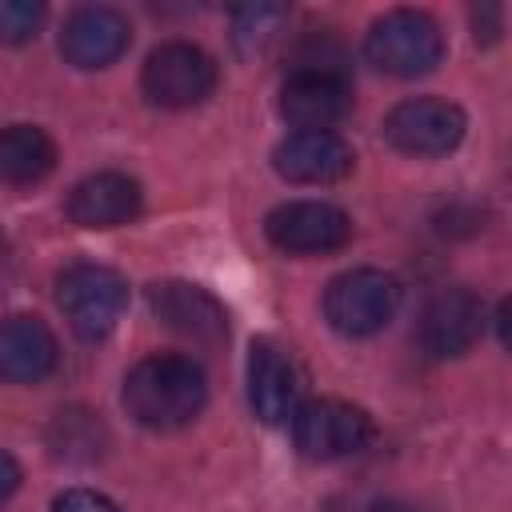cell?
I'll return each instance as SVG.
<instances>
[{"instance_id": "1", "label": "cell", "mask_w": 512, "mask_h": 512, "mask_svg": "<svg viewBox=\"0 0 512 512\" xmlns=\"http://www.w3.org/2000/svg\"><path fill=\"white\" fill-rule=\"evenodd\" d=\"M204 400H208V380L192 356L160 352L140 360L124 376V408L136 424L152 432H172L192 424Z\"/></svg>"}, {"instance_id": "2", "label": "cell", "mask_w": 512, "mask_h": 512, "mask_svg": "<svg viewBox=\"0 0 512 512\" xmlns=\"http://www.w3.org/2000/svg\"><path fill=\"white\" fill-rule=\"evenodd\" d=\"M364 56L380 72L412 80V76H424L440 64L444 32L428 12L396 8V12H384L380 20H372V28L364 36Z\"/></svg>"}, {"instance_id": "3", "label": "cell", "mask_w": 512, "mask_h": 512, "mask_svg": "<svg viewBox=\"0 0 512 512\" xmlns=\"http://www.w3.org/2000/svg\"><path fill=\"white\" fill-rule=\"evenodd\" d=\"M56 300H60V312L68 316V324L80 340H104L128 308V284L116 268L72 264L56 280Z\"/></svg>"}, {"instance_id": "4", "label": "cell", "mask_w": 512, "mask_h": 512, "mask_svg": "<svg viewBox=\"0 0 512 512\" xmlns=\"http://www.w3.org/2000/svg\"><path fill=\"white\" fill-rule=\"evenodd\" d=\"M376 424L360 404L348 400H304L292 412V440L308 460H344L372 444Z\"/></svg>"}, {"instance_id": "5", "label": "cell", "mask_w": 512, "mask_h": 512, "mask_svg": "<svg viewBox=\"0 0 512 512\" xmlns=\"http://www.w3.org/2000/svg\"><path fill=\"white\" fill-rule=\"evenodd\" d=\"M140 88L156 108H196L216 92V60L188 40H168L144 60Z\"/></svg>"}, {"instance_id": "6", "label": "cell", "mask_w": 512, "mask_h": 512, "mask_svg": "<svg viewBox=\"0 0 512 512\" xmlns=\"http://www.w3.org/2000/svg\"><path fill=\"white\" fill-rule=\"evenodd\" d=\"M396 308L400 284L380 268H352L324 292V316L340 336H372L396 316Z\"/></svg>"}, {"instance_id": "7", "label": "cell", "mask_w": 512, "mask_h": 512, "mask_svg": "<svg viewBox=\"0 0 512 512\" xmlns=\"http://www.w3.org/2000/svg\"><path fill=\"white\" fill-rule=\"evenodd\" d=\"M464 128V108L444 96H412L384 116L388 144L408 156H444L464 140Z\"/></svg>"}, {"instance_id": "8", "label": "cell", "mask_w": 512, "mask_h": 512, "mask_svg": "<svg viewBox=\"0 0 512 512\" xmlns=\"http://www.w3.org/2000/svg\"><path fill=\"white\" fill-rule=\"evenodd\" d=\"M264 232L280 252L320 256V252H336L352 240V220L344 208H336L328 200H288L268 212Z\"/></svg>"}, {"instance_id": "9", "label": "cell", "mask_w": 512, "mask_h": 512, "mask_svg": "<svg viewBox=\"0 0 512 512\" xmlns=\"http://www.w3.org/2000/svg\"><path fill=\"white\" fill-rule=\"evenodd\" d=\"M128 40H132V28H128L124 12L104 8V4H88L64 20L60 52L68 64L92 72V68H108L112 60H120L128 52Z\"/></svg>"}, {"instance_id": "10", "label": "cell", "mask_w": 512, "mask_h": 512, "mask_svg": "<svg viewBox=\"0 0 512 512\" xmlns=\"http://www.w3.org/2000/svg\"><path fill=\"white\" fill-rule=\"evenodd\" d=\"M352 104L348 76L340 72H288L280 88V116L296 132H328Z\"/></svg>"}, {"instance_id": "11", "label": "cell", "mask_w": 512, "mask_h": 512, "mask_svg": "<svg viewBox=\"0 0 512 512\" xmlns=\"http://www.w3.org/2000/svg\"><path fill=\"white\" fill-rule=\"evenodd\" d=\"M148 300H152V312L164 320V328H172L184 340L216 344V340L228 336V312H224V304L208 288H200V284L164 280V284H152Z\"/></svg>"}, {"instance_id": "12", "label": "cell", "mask_w": 512, "mask_h": 512, "mask_svg": "<svg viewBox=\"0 0 512 512\" xmlns=\"http://www.w3.org/2000/svg\"><path fill=\"white\" fill-rule=\"evenodd\" d=\"M484 332V304L468 288H444L424 304L420 316V344L424 352L448 360L464 356Z\"/></svg>"}, {"instance_id": "13", "label": "cell", "mask_w": 512, "mask_h": 512, "mask_svg": "<svg viewBox=\"0 0 512 512\" xmlns=\"http://www.w3.org/2000/svg\"><path fill=\"white\" fill-rule=\"evenodd\" d=\"M356 152L336 132H292L276 144L272 168L288 184H336L352 172Z\"/></svg>"}, {"instance_id": "14", "label": "cell", "mask_w": 512, "mask_h": 512, "mask_svg": "<svg viewBox=\"0 0 512 512\" xmlns=\"http://www.w3.org/2000/svg\"><path fill=\"white\" fill-rule=\"evenodd\" d=\"M248 400L264 424H284L300 408V372L284 348L272 340L252 344L248 356Z\"/></svg>"}, {"instance_id": "15", "label": "cell", "mask_w": 512, "mask_h": 512, "mask_svg": "<svg viewBox=\"0 0 512 512\" xmlns=\"http://www.w3.org/2000/svg\"><path fill=\"white\" fill-rule=\"evenodd\" d=\"M144 204L140 184L128 172H92L68 192V216L80 228H116L128 224Z\"/></svg>"}, {"instance_id": "16", "label": "cell", "mask_w": 512, "mask_h": 512, "mask_svg": "<svg viewBox=\"0 0 512 512\" xmlns=\"http://www.w3.org/2000/svg\"><path fill=\"white\" fill-rule=\"evenodd\" d=\"M56 336L40 316H8L0 320V380L36 384L56 368Z\"/></svg>"}, {"instance_id": "17", "label": "cell", "mask_w": 512, "mask_h": 512, "mask_svg": "<svg viewBox=\"0 0 512 512\" xmlns=\"http://www.w3.org/2000/svg\"><path fill=\"white\" fill-rule=\"evenodd\" d=\"M56 164V144L36 124L0 128V184H32Z\"/></svg>"}, {"instance_id": "18", "label": "cell", "mask_w": 512, "mask_h": 512, "mask_svg": "<svg viewBox=\"0 0 512 512\" xmlns=\"http://www.w3.org/2000/svg\"><path fill=\"white\" fill-rule=\"evenodd\" d=\"M284 20H288L284 4H248L232 16V36H236L240 52H264L276 40Z\"/></svg>"}, {"instance_id": "19", "label": "cell", "mask_w": 512, "mask_h": 512, "mask_svg": "<svg viewBox=\"0 0 512 512\" xmlns=\"http://www.w3.org/2000/svg\"><path fill=\"white\" fill-rule=\"evenodd\" d=\"M44 24V4L0 0V44H28Z\"/></svg>"}, {"instance_id": "20", "label": "cell", "mask_w": 512, "mask_h": 512, "mask_svg": "<svg viewBox=\"0 0 512 512\" xmlns=\"http://www.w3.org/2000/svg\"><path fill=\"white\" fill-rule=\"evenodd\" d=\"M52 512H116V504L92 488H68L52 500Z\"/></svg>"}, {"instance_id": "21", "label": "cell", "mask_w": 512, "mask_h": 512, "mask_svg": "<svg viewBox=\"0 0 512 512\" xmlns=\"http://www.w3.org/2000/svg\"><path fill=\"white\" fill-rule=\"evenodd\" d=\"M500 32H504V8L500 4L472 8V36H476V44H496Z\"/></svg>"}, {"instance_id": "22", "label": "cell", "mask_w": 512, "mask_h": 512, "mask_svg": "<svg viewBox=\"0 0 512 512\" xmlns=\"http://www.w3.org/2000/svg\"><path fill=\"white\" fill-rule=\"evenodd\" d=\"M16 488H20V464H16L8 452H0V504H4Z\"/></svg>"}, {"instance_id": "23", "label": "cell", "mask_w": 512, "mask_h": 512, "mask_svg": "<svg viewBox=\"0 0 512 512\" xmlns=\"http://www.w3.org/2000/svg\"><path fill=\"white\" fill-rule=\"evenodd\" d=\"M368 512H420V508H412V504H404V500H376Z\"/></svg>"}]
</instances>
